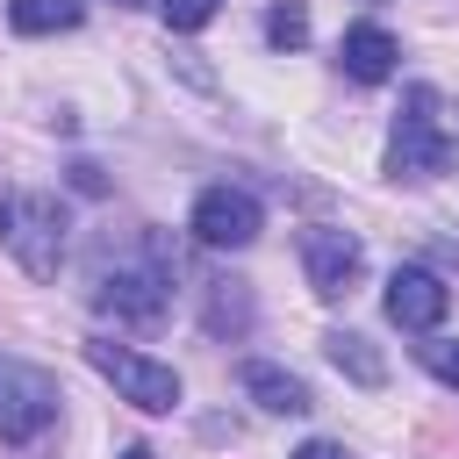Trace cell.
I'll use <instances>...</instances> for the list:
<instances>
[{
	"label": "cell",
	"instance_id": "obj_12",
	"mask_svg": "<svg viewBox=\"0 0 459 459\" xmlns=\"http://www.w3.org/2000/svg\"><path fill=\"white\" fill-rule=\"evenodd\" d=\"M323 359H330L351 387H380V380H387L380 344H373V337H359V330H330V337H323Z\"/></svg>",
	"mask_w": 459,
	"mask_h": 459
},
{
	"label": "cell",
	"instance_id": "obj_18",
	"mask_svg": "<svg viewBox=\"0 0 459 459\" xmlns=\"http://www.w3.org/2000/svg\"><path fill=\"white\" fill-rule=\"evenodd\" d=\"M115 459H158V452H151V445H122Z\"/></svg>",
	"mask_w": 459,
	"mask_h": 459
},
{
	"label": "cell",
	"instance_id": "obj_2",
	"mask_svg": "<svg viewBox=\"0 0 459 459\" xmlns=\"http://www.w3.org/2000/svg\"><path fill=\"white\" fill-rule=\"evenodd\" d=\"M65 201L57 194H29V186H0V244L14 251V265L29 280H57L65 265Z\"/></svg>",
	"mask_w": 459,
	"mask_h": 459
},
{
	"label": "cell",
	"instance_id": "obj_14",
	"mask_svg": "<svg viewBox=\"0 0 459 459\" xmlns=\"http://www.w3.org/2000/svg\"><path fill=\"white\" fill-rule=\"evenodd\" d=\"M265 43H273V50H301V43H308V7H301V0H280V7L265 14Z\"/></svg>",
	"mask_w": 459,
	"mask_h": 459
},
{
	"label": "cell",
	"instance_id": "obj_9",
	"mask_svg": "<svg viewBox=\"0 0 459 459\" xmlns=\"http://www.w3.org/2000/svg\"><path fill=\"white\" fill-rule=\"evenodd\" d=\"M394 65H402V43H394L380 22H351V29L337 36V72H344V79H359V86H387Z\"/></svg>",
	"mask_w": 459,
	"mask_h": 459
},
{
	"label": "cell",
	"instance_id": "obj_15",
	"mask_svg": "<svg viewBox=\"0 0 459 459\" xmlns=\"http://www.w3.org/2000/svg\"><path fill=\"white\" fill-rule=\"evenodd\" d=\"M416 359H423V373H430V380L459 387V337H430V344H416Z\"/></svg>",
	"mask_w": 459,
	"mask_h": 459
},
{
	"label": "cell",
	"instance_id": "obj_5",
	"mask_svg": "<svg viewBox=\"0 0 459 459\" xmlns=\"http://www.w3.org/2000/svg\"><path fill=\"white\" fill-rule=\"evenodd\" d=\"M186 230H194V244H208V251H244V244L265 230V208H258L251 186H201L194 208H186Z\"/></svg>",
	"mask_w": 459,
	"mask_h": 459
},
{
	"label": "cell",
	"instance_id": "obj_13",
	"mask_svg": "<svg viewBox=\"0 0 459 459\" xmlns=\"http://www.w3.org/2000/svg\"><path fill=\"white\" fill-rule=\"evenodd\" d=\"M86 22V0H7V29L14 36H65Z\"/></svg>",
	"mask_w": 459,
	"mask_h": 459
},
{
	"label": "cell",
	"instance_id": "obj_4",
	"mask_svg": "<svg viewBox=\"0 0 459 459\" xmlns=\"http://www.w3.org/2000/svg\"><path fill=\"white\" fill-rule=\"evenodd\" d=\"M86 366H93V373L129 402V409H143V416H172V409H179V373H172L165 359L136 351V344L93 337V344H86Z\"/></svg>",
	"mask_w": 459,
	"mask_h": 459
},
{
	"label": "cell",
	"instance_id": "obj_6",
	"mask_svg": "<svg viewBox=\"0 0 459 459\" xmlns=\"http://www.w3.org/2000/svg\"><path fill=\"white\" fill-rule=\"evenodd\" d=\"M50 423H57V380L36 366H0V437L36 445Z\"/></svg>",
	"mask_w": 459,
	"mask_h": 459
},
{
	"label": "cell",
	"instance_id": "obj_17",
	"mask_svg": "<svg viewBox=\"0 0 459 459\" xmlns=\"http://www.w3.org/2000/svg\"><path fill=\"white\" fill-rule=\"evenodd\" d=\"M294 459H351V452H344V445H330V437H308Z\"/></svg>",
	"mask_w": 459,
	"mask_h": 459
},
{
	"label": "cell",
	"instance_id": "obj_3",
	"mask_svg": "<svg viewBox=\"0 0 459 459\" xmlns=\"http://www.w3.org/2000/svg\"><path fill=\"white\" fill-rule=\"evenodd\" d=\"M380 165H387V179H437L452 165V136L437 122V93L430 86H409L402 93V115L387 129V158Z\"/></svg>",
	"mask_w": 459,
	"mask_h": 459
},
{
	"label": "cell",
	"instance_id": "obj_7",
	"mask_svg": "<svg viewBox=\"0 0 459 459\" xmlns=\"http://www.w3.org/2000/svg\"><path fill=\"white\" fill-rule=\"evenodd\" d=\"M301 273H308L316 301H344V294L359 287V273H366V244H359L351 230L316 222V230H301Z\"/></svg>",
	"mask_w": 459,
	"mask_h": 459
},
{
	"label": "cell",
	"instance_id": "obj_19",
	"mask_svg": "<svg viewBox=\"0 0 459 459\" xmlns=\"http://www.w3.org/2000/svg\"><path fill=\"white\" fill-rule=\"evenodd\" d=\"M115 7H151V0H115Z\"/></svg>",
	"mask_w": 459,
	"mask_h": 459
},
{
	"label": "cell",
	"instance_id": "obj_8",
	"mask_svg": "<svg viewBox=\"0 0 459 459\" xmlns=\"http://www.w3.org/2000/svg\"><path fill=\"white\" fill-rule=\"evenodd\" d=\"M387 323H402V330H416V337H430L437 323H445V308H452V294H445V280L437 273H423V265H402L394 280H387Z\"/></svg>",
	"mask_w": 459,
	"mask_h": 459
},
{
	"label": "cell",
	"instance_id": "obj_11",
	"mask_svg": "<svg viewBox=\"0 0 459 459\" xmlns=\"http://www.w3.org/2000/svg\"><path fill=\"white\" fill-rule=\"evenodd\" d=\"M201 330L208 337H244L251 330V287L244 280H201Z\"/></svg>",
	"mask_w": 459,
	"mask_h": 459
},
{
	"label": "cell",
	"instance_id": "obj_10",
	"mask_svg": "<svg viewBox=\"0 0 459 459\" xmlns=\"http://www.w3.org/2000/svg\"><path fill=\"white\" fill-rule=\"evenodd\" d=\"M244 394H251L265 416H308V409H316V402H308V380L287 373L280 359H244Z\"/></svg>",
	"mask_w": 459,
	"mask_h": 459
},
{
	"label": "cell",
	"instance_id": "obj_1",
	"mask_svg": "<svg viewBox=\"0 0 459 459\" xmlns=\"http://www.w3.org/2000/svg\"><path fill=\"white\" fill-rule=\"evenodd\" d=\"M172 273H179V258L158 237H143L136 258H115V265L93 273V308L115 316V323H158L165 301H172Z\"/></svg>",
	"mask_w": 459,
	"mask_h": 459
},
{
	"label": "cell",
	"instance_id": "obj_16",
	"mask_svg": "<svg viewBox=\"0 0 459 459\" xmlns=\"http://www.w3.org/2000/svg\"><path fill=\"white\" fill-rule=\"evenodd\" d=\"M165 7V22L179 29V36H194V29H208L215 14H222V0H158Z\"/></svg>",
	"mask_w": 459,
	"mask_h": 459
}]
</instances>
